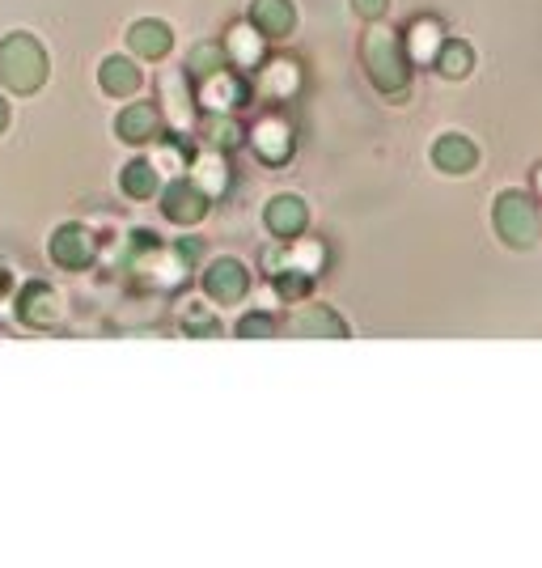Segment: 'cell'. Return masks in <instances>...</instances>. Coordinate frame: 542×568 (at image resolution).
<instances>
[{"instance_id":"cell-10","label":"cell","mask_w":542,"mask_h":568,"mask_svg":"<svg viewBox=\"0 0 542 568\" xmlns=\"http://www.w3.org/2000/svg\"><path fill=\"white\" fill-rule=\"evenodd\" d=\"M250 22H255V30L263 39H284L297 17H293V5H288V0H255V5H250Z\"/></svg>"},{"instance_id":"cell-25","label":"cell","mask_w":542,"mask_h":568,"mask_svg":"<svg viewBox=\"0 0 542 568\" xmlns=\"http://www.w3.org/2000/svg\"><path fill=\"white\" fill-rule=\"evenodd\" d=\"M386 5H390V0H352V9H356L360 17H369V22H373V17H382Z\"/></svg>"},{"instance_id":"cell-2","label":"cell","mask_w":542,"mask_h":568,"mask_svg":"<svg viewBox=\"0 0 542 568\" xmlns=\"http://www.w3.org/2000/svg\"><path fill=\"white\" fill-rule=\"evenodd\" d=\"M365 68L377 90L386 94H403L407 90V60H403V43L394 30L373 26L369 39H365Z\"/></svg>"},{"instance_id":"cell-4","label":"cell","mask_w":542,"mask_h":568,"mask_svg":"<svg viewBox=\"0 0 542 568\" xmlns=\"http://www.w3.org/2000/svg\"><path fill=\"white\" fill-rule=\"evenodd\" d=\"M94 255H98V242L89 238V229H81V225H60L56 238H51V259H56L60 268H68V272L89 268Z\"/></svg>"},{"instance_id":"cell-18","label":"cell","mask_w":542,"mask_h":568,"mask_svg":"<svg viewBox=\"0 0 542 568\" xmlns=\"http://www.w3.org/2000/svg\"><path fill=\"white\" fill-rule=\"evenodd\" d=\"M123 191H128L132 200H149V195L157 191V170H153V162H132L128 170H123Z\"/></svg>"},{"instance_id":"cell-14","label":"cell","mask_w":542,"mask_h":568,"mask_svg":"<svg viewBox=\"0 0 542 568\" xmlns=\"http://www.w3.org/2000/svg\"><path fill=\"white\" fill-rule=\"evenodd\" d=\"M115 132L128 140V145H149V140L157 136V111H153V106H144V102H136V106H128V111L115 119Z\"/></svg>"},{"instance_id":"cell-15","label":"cell","mask_w":542,"mask_h":568,"mask_svg":"<svg viewBox=\"0 0 542 568\" xmlns=\"http://www.w3.org/2000/svg\"><path fill=\"white\" fill-rule=\"evenodd\" d=\"M255 149L263 162H288V153H293V136H288V128L280 119H271V123H259V132H255Z\"/></svg>"},{"instance_id":"cell-9","label":"cell","mask_w":542,"mask_h":568,"mask_svg":"<svg viewBox=\"0 0 542 568\" xmlns=\"http://www.w3.org/2000/svg\"><path fill=\"white\" fill-rule=\"evenodd\" d=\"M432 162H437V170H445V174H466V170H475L479 149L466 136L449 132V136H441L437 145H432Z\"/></svg>"},{"instance_id":"cell-21","label":"cell","mask_w":542,"mask_h":568,"mask_svg":"<svg viewBox=\"0 0 542 568\" xmlns=\"http://www.w3.org/2000/svg\"><path fill=\"white\" fill-rule=\"evenodd\" d=\"M229 39H233V43H229V47H233V56H238L242 64H255V60H259V39H255L250 30L238 26V30L229 34Z\"/></svg>"},{"instance_id":"cell-27","label":"cell","mask_w":542,"mask_h":568,"mask_svg":"<svg viewBox=\"0 0 542 568\" xmlns=\"http://www.w3.org/2000/svg\"><path fill=\"white\" fill-rule=\"evenodd\" d=\"M5 123H9V102L0 98V132H5Z\"/></svg>"},{"instance_id":"cell-22","label":"cell","mask_w":542,"mask_h":568,"mask_svg":"<svg viewBox=\"0 0 542 568\" xmlns=\"http://www.w3.org/2000/svg\"><path fill=\"white\" fill-rule=\"evenodd\" d=\"M280 293L284 297H301L305 289H310V272H280Z\"/></svg>"},{"instance_id":"cell-24","label":"cell","mask_w":542,"mask_h":568,"mask_svg":"<svg viewBox=\"0 0 542 568\" xmlns=\"http://www.w3.org/2000/svg\"><path fill=\"white\" fill-rule=\"evenodd\" d=\"M271 331H276V323H271L267 314H250L238 323V335H271Z\"/></svg>"},{"instance_id":"cell-19","label":"cell","mask_w":542,"mask_h":568,"mask_svg":"<svg viewBox=\"0 0 542 568\" xmlns=\"http://www.w3.org/2000/svg\"><path fill=\"white\" fill-rule=\"evenodd\" d=\"M441 51V26L437 22H415L411 26V56L415 60H432Z\"/></svg>"},{"instance_id":"cell-8","label":"cell","mask_w":542,"mask_h":568,"mask_svg":"<svg viewBox=\"0 0 542 568\" xmlns=\"http://www.w3.org/2000/svg\"><path fill=\"white\" fill-rule=\"evenodd\" d=\"M305 221H310V208H305V200H297V195H276V200L267 204V229L276 238H297Z\"/></svg>"},{"instance_id":"cell-11","label":"cell","mask_w":542,"mask_h":568,"mask_svg":"<svg viewBox=\"0 0 542 568\" xmlns=\"http://www.w3.org/2000/svg\"><path fill=\"white\" fill-rule=\"evenodd\" d=\"M293 331L297 335H322V340H343V335H348L343 318L331 306H301L293 314Z\"/></svg>"},{"instance_id":"cell-13","label":"cell","mask_w":542,"mask_h":568,"mask_svg":"<svg viewBox=\"0 0 542 568\" xmlns=\"http://www.w3.org/2000/svg\"><path fill=\"white\" fill-rule=\"evenodd\" d=\"M128 43H132L136 56H144V60H161V56L170 51L174 34H170L166 22H136V26L128 30Z\"/></svg>"},{"instance_id":"cell-20","label":"cell","mask_w":542,"mask_h":568,"mask_svg":"<svg viewBox=\"0 0 542 568\" xmlns=\"http://www.w3.org/2000/svg\"><path fill=\"white\" fill-rule=\"evenodd\" d=\"M204 132H208V140H212L216 149H233V145L242 140V128H238L233 119H208V123H204Z\"/></svg>"},{"instance_id":"cell-26","label":"cell","mask_w":542,"mask_h":568,"mask_svg":"<svg viewBox=\"0 0 542 568\" xmlns=\"http://www.w3.org/2000/svg\"><path fill=\"white\" fill-rule=\"evenodd\" d=\"M9 284H13V276H9V268H0V293H9Z\"/></svg>"},{"instance_id":"cell-3","label":"cell","mask_w":542,"mask_h":568,"mask_svg":"<svg viewBox=\"0 0 542 568\" xmlns=\"http://www.w3.org/2000/svg\"><path fill=\"white\" fill-rule=\"evenodd\" d=\"M496 229L500 238L517 246V251H530L542 234V221H538V208L526 191H500L496 195Z\"/></svg>"},{"instance_id":"cell-5","label":"cell","mask_w":542,"mask_h":568,"mask_svg":"<svg viewBox=\"0 0 542 568\" xmlns=\"http://www.w3.org/2000/svg\"><path fill=\"white\" fill-rule=\"evenodd\" d=\"M204 289L216 301H238L250 289V272L242 268L238 259H216V263H208V272H204Z\"/></svg>"},{"instance_id":"cell-16","label":"cell","mask_w":542,"mask_h":568,"mask_svg":"<svg viewBox=\"0 0 542 568\" xmlns=\"http://www.w3.org/2000/svg\"><path fill=\"white\" fill-rule=\"evenodd\" d=\"M437 64H441V73L445 77H466L471 73V64H475V51L466 47L462 39H449V43H441V51H437Z\"/></svg>"},{"instance_id":"cell-28","label":"cell","mask_w":542,"mask_h":568,"mask_svg":"<svg viewBox=\"0 0 542 568\" xmlns=\"http://www.w3.org/2000/svg\"><path fill=\"white\" fill-rule=\"evenodd\" d=\"M534 183H538V191H542V166H538V174H534Z\"/></svg>"},{"instance_id":"cell-17","label":"cell","mask_w":542,"mask_h":568,"mask_svg":"<svg viewBox=\"0 0 542 568\" xmlns=\"http://www.w3.org/2000/svg\"><path fill=\"white\" fill-rule=\"evenodd\" d=\"M187 73H191V77H200V81L221 77V73H225V51H221V47H212V43L195 47L191 56H187Z\"/></svg>"},{"instance_id":"cell-7","label":"cell","mask_w":542,"mask_h":568,"mask_svg":"<svg viewBox=\"0 0 542 568\" xmlns=\"http://www.w3.org/2000/svg\"><path fill=\"white\" fill-rule=\"evenodd\" d=\"M161 204H166V217L170 221L195 225V221H204V212H208V191L195 187V183H174Z\"/></svg>"},{"instance_id":"cell-6","label":"cell","mask_w":542,"mask_h":568,"mask_svg":"<svg viewBox=\"0 0 542 568\" xmlns=\"http://www.w3.org/2000/svg\"><path fill=\"white\" fill-rule=\"evenodd\" d=\"M17 314H22V323L30 327H56L60 323V297L51 284H26L22 301H17Z\"/></svg>"},{"instance_id":"cell-23","label":"cell","mask_w":542,"mask_h":568,"mask_svg":"<svg viewBox=\"0 0 542 568\" xmlns=\"http://www.w3.org/2000/svg\"><path fill=\"white\" fill-rule=\"evenodd\" d=\"M267 85H276V90L280 94H288V90H293V85H297V68L293 64H276V68H271V77H267Z\"/></svg>"},{"instance_id":"cell-12","label":"cell","mask_w":542,"mask_h":568,"mask_svg":"<svg viewBox=\"0 0 542 568\" xmlns=\"http://www.w3.org/2000/svg\"><path fill=\"white\" fill-rule=\"evenodd\" d=\"M98 81H102V90H106V94L128 98V94H136V90H140V81H144V77H140V68H136L132 60L111 56V60H102Z\"/></svg>"},{"instance_id":"cell-1","label":"cell","mask_w":542,"mask_h":568,"mask_svg":"<svg viewBox=\"0 0 542 568\" xmlns=\"http://www.w3.org/2000/svg\"><path fill=\"white\" fill-rule=\"evenodd\" d=\"M0 81L17 94H34L47 81V51L39 47L34 34H9L0 43Z\"/></svg>"}]
</instances>
